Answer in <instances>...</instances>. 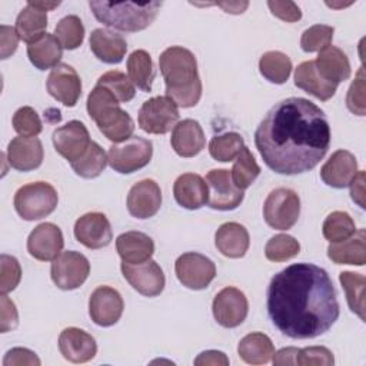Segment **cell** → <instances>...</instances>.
<instances>
[{"instance_id": "obj_28", "label": "cell", "mask_w": 366, "mask_h": 366, "mask_svg": "<svg viewBox=\"0 0 366 366\" xmlns=\"http://www.w3.org/2000/svg\"><path fill=\"white\" fill-rule=\"evenodd\" d=\"M116 250L122 262L139 264L149 260L154 253V243L152 237L142 232H126L117 236Z\"/></svg>"}, {"instance_id": "obj_57", "label": "cell", "mask_w": 366, "mask_h": 366, "mask_svg": "<svg viewBox=\"0 0 366 366\" xmlns=\"http://www.w3.org/2000/svg\"><path fill=\"white\" fill-rule=\"evenodd\" d=\"M216 4L222 7L226 13H232V14H240L249 7V1H220Z\"/></svg>"}, {"instance_id": "obj_53", "label": "cell", "mask_w": 366, "mask_h": 366, "mask_svg": "<svg viewBox=\"0 0 366 366\" xmlns=\"http://www.w3.org/2000/svg\"><path fill=\"white\" fill-rule=\"evenodd\" d=\"M19 40L20 39H19L17 31H16L14 27L6 26V24L0 26V46H1L0 56H1L3 60L10 57L17 50Z\"/></svg>"}, {"instance_id": "obj_58", "label": "cell", "mask_w": 366, "mask_h": 366, "mask_svg": "<svg viewBox=\"0 0 366 366\" xmlns=\"http://www.w3.org/2000/svg\"><path fill=\"white\" fill-rule=\"evenodd\" d=\"M33 6H36V7H39V9H41V10H44V11H49V10H53V9H56L59 4H60V1H31V0H29Z\"/></svg>"}, {"instance_id": "obj_25", "label": "cell", "mask_w": 366, "mask_h": 366, "mask_svg": "<svg viewBox=\"0 0 366 366\" xmlns=\"http://www.w3.org/2000/svg\"><path fill=\"white\" fill-rule=\"evenodd\" d=\"M173 194L176 202L189 210L200 209L209 200L206 180L196 173L180 174L173 184Z\"/></svg>"}, {"instance_id": "obj_39", "label": "cell", "mask_w": 366, "mask_h": 366, "mask_svg": "<svg viewBox=\"0 0 366 366\" xmlns=\"http://www.w3.org/2000/svg\"><path fill=\"white\" fill-rule=\"evenodd\" d=\"M230 174L234 186L240 190L247 189L260 174V167L246 146L237 154Z\"/></svg>"}, {"instance_id": "obj_52", "label": "cell", "mask_w": 366, "mask_h": 366, "mask_svg": "<svg viewBox=\"0 0 366 366\" xmlns=\"http://www.w3.org/2000/svg\"><path fill=\"white\" fill-rule=\"evenodd\" d=\"M267 6L273 16L283 21H297L302 19V11L295 1H267Z\"/></svg>"}, {"instance_id": "obj_49", "label": "cell", "mask_w": 366, "mask_h": 366, "mask_svg": "<svg viewBox=\"0 0 366 366\" xmlns=\"http://www.w3.org/2000/svg\"><path fill=\"white\" fill-rule=\"evenodd\" d=\"M335 363L333 353L325 346H309L299 349L296 356V365L300 366H310V365H320V366H332Z\"/></svg>"}, {"instance_id": "obj_21", "label": "cell", "mask_w": 366, "mask_h": 366, "mask_svg": "<svg viewBox=\"0 0 366 366\" xmlns=\"http://www.w3.org/2000/svg\"><path fill=\"white\" fill-rule=\"evenodd\" d=\"M59 350L71 363H86L97 353V345L92 335L79 327H66L59 336Z\"/></svg>"}, {"instance_id": "obj_40", "label": "cell", "mask_w": 366, "mask_h": 366, "mask_svg": "<svg viewBox=\"0 0 366 366\" xmlns=\"http://www.w3.org/2000/svg\"><path fill=\"white\" fill-rule=\"evenodd\" d=\"M244 147L243 137L236 132L214 136L209 143V153L217 162H232Z\"/></svg>"}, {"instance_id": "obj_18", "label": "cell", "mask_w": 366, "mask_h": 366, "mask_svg": "<svg viewBox=\"0 0 366 366\" xmlns=\"http://www.w3.org/2000/svg\"><path fill=\"white\" fill-rule=\"evenodd\" d=\"M74 237L87 249L106 247L112 239V226L109 219L99 212H90L80 216L74 223Z\"/></svg>"}, {"instance_id": "obj_3", "label": "cell", "mask_w": 366, "mask_h": 366, "mask_svg": "<svg viewBox=\"0 0 366 366\" xmlns=\"http://www.w3.org/2000/svg\"><path fill=\"white\" fill-rule=\"evenodd\" d=\"M159 66L166 84V96L177 107L196 106L202 96V81L194 54L182 46H172L160 54Z\"/></svg>"}, {"instance_id": "obj_36", "label": "cell", "mask_w": 366, "mask_h": 366, "mask_svg": "<svg viewBox=\"0 0 366 366\" xmlns=\"http://www.w3.org/2000/svg\"><path fill=\"white\" fill-rule=\"evenodd\" d=\"M129 79L143 92L152 90L154 80V69L150 54L146 50H134L127 59Z\"/></svg>"}, {"instance_id": "obj_2", "label": "cell", "mask_w": 366, "mask_h": 366, "mask_svg": "<svg viewBox=\"0 0 366 366\" xmlns=\"http://www.w3.org/2000/svg\"><path fill=\"white\" fill-rule=\"evenodd\" d=\"M272 323L292 339L326 333L339 317V302L327 272L313 263H295L276 273L267 287Z\"/></svg>"}, {"instance_id": "obj_45", "label": "cell", "mask_w": 366, "mask_h": 366, "mask_svg": "<svg viewBox=\"0 0 366 366\" xmlns=\"http://www.w3.org/2000/svg\"><path fill=\"white\" fill-rule=\"evenodd\" d=\"M335 29L327 24H315L306 29L300 37L302 50L306 53L322 51L323 49L329 47L333 39Z\"/></svg>"}, {"instance_id": "obj_15", "label": "cell", "mask_w": 366, "mask_h": 366, "mask_svg": "<svg viewBox=\"0 0 366 366\" xmlns=\"http://www.w3.org/2000/svg\"><path fill=\"white\" fill-rule=\"evenodd\" d=\"M206 184L209 189V206L214 210H233L243 197V190L237 189L232 180V174L226 169H213L206 174Z\"/></svg>"}, {"instance_id": "obj_23", "label": "cell", "mask_w": 366, "mask_h": 366, "mask_svg": "<svg viewBox=\"0 0 366 366\" xmlns=\"http://www.w3.org/2000/svg\"><path fill=\"white\" fill-rule=\"evenodd\" d=\"M357 173L356 157L347 150H336L329 160L320 169L322 180L335 189H343L349 186L355 174Z\"/></svg>"}, {"instance_id": "obj_9", "label": "cell", "mask_w": 366, "mask_h": 366, "mask_svg": "<svg viewBox=\"0 0 366 366\" xmlns=\"http://www.w3.org/2000/svg\"><path fill=\"white\" fill-rule=\"evenodd\" d=\"M179 107L167 96L146 100L139 110V126L150 134H166L179 123Z\"/></svg>"}, {"instance_id": "obj_55", "label": "cell", "mask_w": 366, "mask_h": 366, "mask_svg": "<svg viewBox=\"0 0 366 366\" xmlns=\"http://www.w3.org/2000/svg\"><path fill=\"white\" fill-rule=\"evenodd\" d=\"M349 186L353 202H356L362 209H365V172L359 170L349 183Z\"/></svg>"}, {"instance_id": "obj_56", "label": "cell", "mask_w": 366, "mask_h": 366, "mask_svg": "<svg viewBox=\"0 0 366 366\" xmlns=\"http://www.w3.org/2000/svg\"><path fill=\"white\" fill-rule=\"evenodd\" d=\"M299 349L297 347H283L273 356V363L274 365H296V356H297Z\"/></svg>"}, {"instance_id": "obj_30", "label": "cell", "mask_w": 366, "mask_h": 366, "mask_svg": "<svg viewBox=\"0 0 366 366\" xmlns=\"http://www.w3.org/2000/svg\"><path fill=\"white\" fill-rule=\"evenodd\" d=\"M295 84L316 99L326 102L332 99L337 90V84L325 80L315 67L313 60L300 63L295 70Z\"/></svg>"}, {"instance_id": "obj_20", "label": "cell", "mask_w": 366, "mask_h": 366, "mask_svg": "<svg viewBox=\"0 0 366 366\" xmlns=\"http://www.w3.org/2000/svg\"><path fill=\"white\" fill-rule=\"evenodd\" d=\"M162 206L160 186L152 179H143L133 184L127 194V210L136 219L154 216Z\"/></svg>"}, {"instance_id": "obj_38", "label": "cell", "mask_w": 366, "mask_h": 366, "mask_svg": "<svg viewBox=\"0 0 366 366\" xmlns=\"http://www.w3.org/2000/svg\"><path fill=\"white\" fill-rule=\"evenodd\" d=\"M107 164V154L104 150L96 143L92 142L86 153L76 162L70 163L74 173L84 179H94L102 174Z\"/></svg>"}, {"instance_id": "obj_17", "label": "cell", "mask_w": 366, "mask_h": 366, "mask_svg": "<svg viewBox=\"0 0 366 366\" xmlns=\"http://www.w3.org/2000/svg\"><path fill=\"white\" fill-rule=\"evenodd\" d=\"M46 87L49 94L67 107L76 106L81 96V80L77 71L66 63L57 64L51 69Z\"/></svg>"}, {"instance_id": "obj_54", "label": "cell", "mask_w": 366, "mask_h": 366, "mask_svg": "<svg viewBox=\"0 0 366 366\" xmlns=\"http://www.w3.org/2000/svg\"><path fill=\"white\" fill-rule=\"evenodd\" d=\"M194 365L197 366H206V365H213V366H227L229 359L227 356L220 352V350H204L202 352L196 359Z\"/></svg>"}, {"instance_id": "obj_5", "label": "cell", "mask_w": 366, "mask_h": 366, "mask_svg": "<svg viewBox=\"0 0 366 366\" xmlns=\"http://www.w3.org/2000/svg\"><path fill=\"white\" fill-rule=\"evenodd\" d=\"M89 7L94 17L104 26L122 31H140L149 27L162 7V1L150 3H110V1H89Z\"/></svg>"}, {"instance_id": "obj_4", "label": "cell", "mask_w": 366, "mask_h": 366, "mask_svg": "<svg viewBox=\"0 0 366 366\" xmlns=\"http://www.w3.org/2000/svg\"><path fill=\"white\" fill-rule=\"evenodd\" d=\"M87 113L93 119L104 137L110 142L122 143L132 137L134 122L119 106L114 94L103 86H97L87 96Z\"/></svg>"}, {"instance_id": "obj_11", "label": "cell", "mask_w": 366, "mask_h": 366, "mask_svg": "<svg viewBox=\"0 0 366 366\" xmlns=\"http://www.w3.org/2000/svg\"><path fill=\"white\" fill-rule=\"evenodd\" d=\"M174 272L179 282L192 290L206 289L216 276L214 263L202 253L187 252L177 257Z\"/></svg>"}, {"instance_id": "obj_26", "label": "cell", "mask_w": 366, "mask_h": 366, "mask_svg": "<svg viewBox=\"0 0 366 366\" xmlns=\"http://www.w3.org/2000/svg\"><path fill=\"white\" fill-rule=\"evenodd\" d=\"M90 50L103 63L117 64L127 51L124 37L109 29H96L90 34Z\"/></svg>"}, {"instance_id": "obj_24", "label": "cell", "mask_w": 366, "mask_h": 366, "mask_svg": "<svg viewBox=\"0 0 366 366\" xmlns=\"http://www.w3.org/2000/svg\"><path fill=\"white\" fill-rule=\"evenodd\" d=\"M170 144L180 157H193L199 154L204 144V132L197 120L184 119L179 122L172 132Z\"/></svg>"}, {"instance_id": "obj_14", "label": "cell", "mask_w": 366, "mask_h": 366, "mask_svg": "<svg viewBox=\"0 0 366 366\" xmlns=\"http://www.w3.org/2000/svg\"><path fill=\"white\" fill-rule=\"evenodd\" d=\"M51 140L56 152L70 163L79 160L92 143L87 127L79 120H70L57 127Z\"/></svg>"}, {"instance_id": "obj_10", "label": "cell", "mask_w": 366, "mask_h": 366, "mask_svg": "<svg viewBox=\"0 0 366 366\" xmlns=\"http://www.w3.org/2000/svg\"><path fill=\"white\" fill-rule=\"evenodd\" d=\"M90 273L87 257L79 252H61L51 263L50 274L53 283L61 290H74L80 287Z\"/></svg>"}, {"instance_id": "obj_7", "label": "cell", "mask_w": 366, "mask_h": 366, "mask_svg": "<svg viewBox=\"0 0 366 366\" xmlns=\"http://www.w3.org/2000/svg\"><path fill=\"white\" fill-rule=\"evenodd\" d=\"M153 156V144L149 139L132 136L126 142L114 143L109 147L107 163L122 174L133 173L149 164Z\"/></svg>"}, {"instance_id": "obj_50", "label": "cell", "mask_w": 366, "mask_h": 366, "mask_svg": "<svg viewBox=\"0 0 366 366\" xmlns=\"http://www.w3.org/2000/svg\"><path fill=\"white\" fill-rule=\"evenodd\" d=\"M19 325V315L16 305L7 295L0 296V332L6 333L16 329Z\"/></svg>"}, {"instance_id": "obj_33", "label": "cell", "mask_w": 366, "mask_h": 366, "mask_svg": "<svg viewBox=\"0 0 366 366\" xmlns=\"http://www.w3.org/2000/svg\"><path fill=\"white\" fill-rule=\"evenodd\" d=\"M237 353L240 359L249 365H264L273 359L274 346L267 335L253 332L239 342Z\"/></svg>"}, {"instance_id": "obj_32", "label": "cell", "mask_w": 366, "mask_h": 366, "mask_svg": "<svg viewBox=\"0 0 366 366\" xmlns=\"http://www.w3.org/2000/svg\"><path fill=\"white\" fill-rule=\"evenodd\" d=\"M27 56L30 63L39 70L54 69L60 64L59 61L63 56V46L54 34L44 33L27 46Z\"/></svg>"}, {"instance_id": "obj_46", "label": "cell", "mask_w": 366, "mask_h": 366, "mask_svg": "<svg viewBox=\"0 0 366 366\" xmlns=\"http://www.w3.org/2000/svg\"><path fill=\"white\" fill-rule=\"evenodd\" d=\"M13 129L26 137H36L40 134L43 126L37 112L30 106H23L13 114Z\"/></svg>"}, {"instance_id": "obj_8", "label": "cell", "mask_w": 366, "mask_h": 366, "mask_svg": "<svg viewBox=\"0 0 366 366\" xmlns=\"http://www.w3.org/2000/svg\"><path fill=\"white\" fill-rule=\"evenodd\" d=\"M300 214V199L296 192L277 187L269 193L263 204L264 222L277 230L292 229Z\"/></svg>"}, {"instance_id": "obj_27", "label": "cell", "mask_w": 366, "mask_h": 366, "mask_svg": "<svg viewBox=\"0 0 366 366\" xmlns=\"http://www.w3.org/2000/svg\"><path fill=\"white\" fill-rule=\"evenodd\" d=\"M214 244L217 250L230 259L243 257L249 249L250 237L246 227L236 222L223 223L216 234H214Z\"/></svg>"}, {"instance_id": "obj_35", "label": "cell", "mask_w": 366, "mask_h": 366, "mask_svg": "<svg viewBox=\"0 0 366 366\" xmlns=\"http://www.w3.org/2000/svg\"><path fill=\"white\" fill-rule=\"evenodd\" d=\"M259 70L260 74L270 83L283 84L287 81L292 73V61L289 56L282 51H266L259 60Z\"/></svg>"}, {"instance_id": "obj_41", "label": "cell", "mask_w": 366, "mask_h": 366, "mask_svg": "<svg viewBox=\"0 0 366 366\" xmlns=\"http://www.w3.org/2000/svg\"><path fill=\"white\" fill-rule=\"evenodd\" d=\"M322 232L326 240H329L330 243H336L353 236L356 232V226L349 213L336 210V212H332L325 219Z\"/></svg>"}, {"instance_id": "obj_37", "label": "cell", "mask_w": 366, "mask_h": 366, "mask_svg": "<svg viewBox=\"0 0 366 366\" xmlns=\"http://www.w3.org/2000/svg\"><path fill=\"white\" fill-rule=\"evenodd\" d=\"M340 285L346 293V300L349 309L360 317V320H366L365 316V286L366 279L360 273L355 272H342L339 274Z\"/></svg>"}, {"instance_id": "obj_6", "label": "cell", "mask_w": 366, "mask_h": 366, "mask_svg": "<svg viewBox=\"0 0 366 366\" xmlns=\"http://www.w3.org/2000/svg\"><path fill=\"white\" fill-rule=\"evenodd\" d=\"M59 202L56 189L46 182L21 186L14 194V209L24 220H39L54 212Z\"/></svg>"}, {"instance_id": "obj_13", "label": "cell", "mask_w": 366, "mask_h": 366, "mask_svg": "<svg viewBox=\"0 0 366 366\" xmlns=\"http://www.w3.org/2000/svg\"><path fill=\"white\" fill-rule=\"evenodd\" d=\"M120 269L129 285L143 296L154 297L159 296L164 289V273L162 267L152 259L139 264L122 262Z\"/></svg>"}, {"instance_id": "obj_48", "label": "cell", "mask_w": 366, "mask_h": 366, "mask_svg": "<svg viewBox=\"0 0 366 366\" xmlns=\"http://www.w3.org/2000/svg\"><path fill=\"white\" fill-rule=\"evenodd\" d=\"M346 106L347 109L357 116H365L366 113V103H365V73L363 67L357 70L355 80L352 81L347 96H346Z\"/></svg>"}, {"instance_id": "obj_16", "label": "cell", "mask_w": 366, "mask_h": 366, "mask_svg": "<svg viewBox=\"0 0 366 366\" xmlns=\"http://www.w3.org/2000/svg\"><path fill=\"white\" fill-rule=\"evenodd\" d=\"M123 309L124 303L120 293L110 286H99L90 295L89 315L92 320L102 327H109L117 323Z\"/></svg>"}, {"instance_id": "obj_12", "label": "cell", "mask_w": 366, "mask_h": 366, "mask_svg": "<svg viewBox=\"0 0 366 366\" xmlns=\"http://www.w3.org/2000/svg\"><path fill=\"white\" fill-rule=\"evenodd\" d=\"M212 312L214 320L227 329L242 325L249 312L247 297L242 290L233 286L222 289L213 299Z\"/></svg>"}, {"instance_id": "obj_19", "label": "cell", "mask_w": 366, "mask_h": 366, "mask_svg": "<svg viewBox=\"0 0 366 366\" xmlns=\"http://www.w3.org/2000/svg\"><path fill=\"white\" fill-rule=\"evenodd\" d=\"M64 239L59 226L54 223H41L36 226L27 239V252L40 262L54 260L63 250Z\"/></svg>"}, {"instance_id": "obj_44", "label": "cell", "mask_w": 366, "mask_h": 366, "mask_svg": "<svg viewBox=\"0 0 366 366\" xmlns=\"http://www.w3.org/2000/svg\"><path fill=\"white\" fill-rule=\"evenodd\" d=\"M97 86L106 87L114 94V97L119 102H123V103L132 100L136 94L134 84L132 83L129 76H126L123 71H119V70H110L102 74L97 80Z\"/></svg>"}, {"instance_id": "obj_1", "label": "cell", "mask_w": 366, "mask_h": 366, "mask_svg": "<svg viewBox=\"0 0 366 366\" xmlns=\"http://www.w3.org/2000/svg\"><path fill=\"white\" fill-rule=\"evenodd\" d=\"M254 144L269 169L279 174L312 170L330 146L325 112L303 97L276 103L254 132Z\"/></svg>"}, {"instance_id": "obj_29", "label": "cell", "mask_w": 366, "mask_h": 366, "mask_svg": "<svg viewBox=\"0 0 366 366\" xmlns=\"http://www.w3.org/2000/svg\"><path fill=\"white\" fill-rule=\"evenodd\" d=\"M313 61L319 74L330 83L339 84L350 77L352 69L349 59L346 53L336 46H329L319 51V56Z\"/></svg>"}, {"instance_id": "obj_31", "label": "cell", "mask_w": 366, "mask_h": 366, "mask_svg": "<svg viewBox=\"0 0 366 366\" xmlns=\"http://www.w3.org/2000/svg\"><path fill=\"white\" fill-rule=\"evenodd\" d=\"M365 242V230L360 229L346 240L330 243L327 247V257L336 264L363 266L366 263Z\"/></svg>"}, {"instance_id": "obj_43", "label": "cell", "mask_w": 366, "mask_h": 366, "mask_svg": "<svg viewBox=\"0 0 366 366\" xmlns=\"http://www.w3.org/2000/svg\"><path fill=\"white\" fill-rule=\"evenodd\" d=\"M300 252L299 242L290 234H276L269 239L264 246V256L270 262H286Z\"/></svg>"}, {"instance_id": "obj_42", "label": "cell", "mask_w": 366, "mask_h": 366, "mask_svg": "<svg viewBox=\"0 0 366 366\" xmlns=\"http://www.w3.org/2000/svg\"><path fill=\"white\" fill-rule=\"evenodd\" d=\"M54 36L66 50H74L84 40V26L76 14L64 16L54 29Z\"/></svg>"}, {"instance_id": "obj_51", "label": "cell", "mask_w": 366, "mask_h": 366, "mask_svg": "<svg viewBox=\"0 0 366 366\" xmlns=\"http://www.w3.org/2000/svg\"><path fill=\"white\" fill-rule=\"evenodd\" d=\"M41 362L34 352L26 347H13L10 349L3 359V366H39Z\"/></svg>"}, {"instance_id": "obj_34", "label": "cell", "mask_w": 366, "mask_h": 366, "mask_svg": "<svg viewBox=\"0 0 366 366\" xmlns=\"http://www.w3.org/2000/svg\"><path fill=\"white\" fill-rule=\"evenodd\" d=\"M47 27V11L33 6L27 1V6L21 9L16 19V31L20 40L27 44L36 41L46 33Z\"/></svg>"}, {"instance_id": "obj_47", "label": "cell", "mask_w": 366, "mask_h": 366, "mask_svg": "<svg viewBox=\"0 0 366 366\" xmlns=\"http://www.w3.org/2000/svg\"><path fill=\"white\" fill-rule=\"evenodd\" d=\"M21 279V267L14 256L3 253L0 256V292L7 295L14 290Z\"/></svg>"}, {"instance_id": "obj_22", "label": "cell", "mask_w": 366, "mask_h": 366, "mask_svg": "<svg viewBox=\"0 0 366 366\" xmlns=\"http://www.w3.org/2000/svg\"><path fill=\"white\" fill-rule=\"evenodd\" d=\"M43 144L37 137L17 136L7 146V162L19 172L37 169L43 162Z\"/></svg>"}]
</instances>
